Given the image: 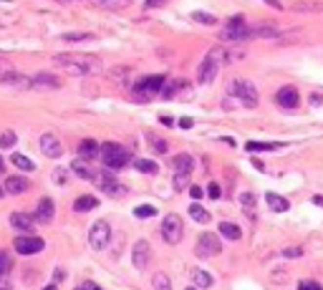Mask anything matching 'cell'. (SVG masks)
Wrapping results in <instances>:
<instances>
[{
    "label": "cell",
    "instance_id": "obj_1",
    "mask_svg": "<svg viewBox=\"0 0 323 290\" xmlns=\"http://www.w3.org/2000/svg\"><path fill=\"white\" fill-rule=\"evenodd\" d=\"M53 66L71 76H96L104 71V63L96 56H86V53H61L53 58Z\"/></svg>",
    "mask_w": 323,
    "mask_h": 290
},
{
    "label": "cell",
    "instance_id": "obj_2",
    "mask_svg": "<svg viewBox=\"0 0 323 290\" xmlns=\"http://www.w3.org/2000/svg\"><path fill=\"white\" fill-rule=\"evenodd\" d=\"M227 96L235 101L238 106H245V109H255L258 106V89L250 83V81H245V78H235L230 86H227Z\"/></svg>",
    "mask_w": 323,
    "mask_h": 290
},
{
    "label": "cell",
    "instance_id": "obj_3",
    "mask_svg": "<svg viewBox=\"0 0 323 290\" xmlns=\"http://www.w3.org/2000/svg\"><path fill=\"white\" fill-rule=\"evenodd\" d=\"M99 159H101V162H104L109 169H124V167L131 162V154L121 147V144L106 141V144H101V149H99Z\"/></svg>",
    "mask_w": 323,
    "mask_h": 290
},
{
    "label": "cell",
    "instance_id": "obj_4",
    "mask_svg": "<svg viewBox=\"0 0 323 290\" xmlns=\"http://www.w3.org/2000/svg\"><path fill=\"white\" fill-rule=\"evenodd\" d=\"M220 40L222 43H242V40H250V28L245 25L242 16H232L225 28L220 31Z\"/></svg>",
    "mask_w": 323,
    "mask_h": 290
},
{
    "label": "cell",
    "instance_id": "obj_5",
    "mask_svg": "<svg viewBox=\"0 0 323 290\" xmlns=\"http://www.w3.org/2000/svg\"><path fill=\"white\" fill-rule=\"evenodd\" d=\"M164 81H167V76H162V74H152V76L141 78V81L134 86V98H137V101H149V98L159 96Z\"/></svg>",
    "mask_w": 323,
    "mask_h": 290
},
{
    "label": "cell",
    "instance_id": "obj_6",
    "mask_svg": "<svg viewBox=\"0 0 323 290\" xmlns=\"http://www.w3.org/2000/svg\"><path fill=\"white\" fill-rule=\"evenodd\" d=\"M91 182H96L99 190L104 192V194H109V197H124L129 192L126 187L121 182H116V177H114V174H109V172H96Z\"/></svg>",
    "mask_w": 323,
    "mask_h": 290
},
{
    "label": "cell",
    "instance_id": "obj_7",
    "mask_svg": "<svg viewBox=\"0 0 323 290\" xmlns=\"http://www.w3.org/2000/svg\"><path fill=\"white\" fill-rule=\"evenodd\" d=\"M109 242H111V225L106 220L94 222L91 230H89V245L94 250H106Z\"/></svg>",
    "mask_w": 323,
    "mask_h": 290
},
{
    "label": "cell",
    "instance_id": "obj_8",
    "mask_svg": "<svg viewBox=\"0 0 323 290\" xmlns=\"http://www.w3.org/2000/svg\"><path fill=\"white\" fill-rule=\"evenodd\" d=\"M184 235V225L180 214H167L164 222H162V237H164L169 245H177Z\"/></svg>",
    "mask_w": 323,
    "mask_h": 290
},
{
    "label": "cell",
    "instance_id": "obj_9",
    "mask_svg": "<svg viewBox=\"0 0 323 290\" xmlns=\"http://www.w3.org/2000/svg\"><path fill=\"white\" fill-rule=\"evenodd\" d=\"M220 250H222V242H220L212 232H204V235L197 240V245H195V252H197V257H202V260H210L212 255H217Z\"/></svg>",
    "mask_w": 323,
    "mask_h": 290
},
{
    "label": "cell",
    "instance_id": "obj_10",
    "mask_svg": "<svg viewBox=\"0 0 323 290\" xmlns=\"http://www.w3.org/2000/svg\"><path fill=\"white\" fill-rule=\"evenodd\" d=\"M61 86H63V81L53 74H46V71H40V74L28 78V89H38V91H51V89H61Z\"/></svg>",
    "mask_w": 323,
    "mask_h": 290
},
{
    "label": "cell",
    "instance_id": "obj_11",
    "mask_svg": "<svg viewBox=\"0 0 323 290\" xmlns=\"http://www.w3.org/2000/svg\"><path fill=\"white\" fill-rule=\"evenodd\" d=\"M13 248H16L18 255H25V257H28V255L40 252L43 248H46V242H43L40 237H36V235H25V237H16Z\"/></svg>",
    "mask_w": 323,
    "mask_h": 290
},
{
    "label": "cell",
    "instance_id": "obj_12",
    "mask_svg": "<svg viewBox=\"0 0 323 290\" xmlns=\"http://www.w3.org/2000/svg\"><path fill=\"white\" fill-rule=\"evenodd\" d=\"M149 260H152V248H149V242H146V240L134 242V248H131V263H134V268H137V270H144L146 265H149Z\"/></svg>",
    "mask_w": 323,
    "mask_h": 290
},
{
    "label": "cell",
    "instance_id": "obj_13",
    "mask_svg": "<svg viewBox=\"0 0 323 290\" xmlns=\"http://www.w3.org/2000/svg\"><path fill=\"white\" fill-rule=\"evenodd\" d=\"M40 152L46 154L48 159H58V156L63 154V144H61V139H58L56 134L48 132V134L40 136Z\"/></svg>",
    "mask_w": 323,
    "mask_h": 290
},
{
    "label": "cell",
    "instance_id": "obj_14",
    "mask_svg": "<svg viewBox=\"0 0 323 290\" xmlns=\"http://www.w3.org/2000/svg\"><path fill=\"white\" fill-rule=\"evenodd\" d=\"M275 104L283 106V109H296L301 104V94L298 89H293V86H283L281 91L275 94Z\"/></svg>",
    "mask_w": 323,
    "mask_h": 290
},
{
    "label": "cell",
    "instance_id": "obj_15",
    "mask_svg": "<svg viewBox=\"0 0 323 290\" xmlns=\"http://www.w3.org/2000/svg\"><path fill=\"white\" fill-rule=\"evenodd\" d=\"M217 71H220V66H217V63H212L210 58H204V61L197 66V83H202V86L212 83V81H215V76H217Z\"/></svg>",
    "mask_w": 323,
    "mask_h": 290
},
{
    "label": "cell",
    "instance_id": "obj_16",
    "mask_svg": "<svg viewBox=\"0 0 323 290\" xmlns=\"http://www.w3.org/2000/svg\"><path fill=\"white\" fill-rule=\"evenodd\" d=\"M53 214H56V207H53V202L48 199V197H43L40 202H38V207H36V222H40V225H48L51 220H53Z\"/></svg>",
    "mask_w": 323,
    "mask_h": 290
},
{
    "label": "cell",
    "instance_id": "obj_17",
    "mask_svg": "<svg viewBox=\"0 0 323 290\" xmlns=\"http://www.w3.org/2000/svg\"><path fill=\"white\" fill-rule=\"evenodd\" d=\"M99 149H101V144H96L94 139H83V141L79 144V159L94 162V159H99Z\"/></svg>",
    "mask_w": 323,
    "mask_h": 290
},
{
    "label": "cell",
    "instance_id": "obj_18",
    "mask_svg": "<svg viewBox=\"0 0 323 290\" xmlns=\"http://www.w3.org/2000/svg\"><path fill=\"white\" fill-rule=\"evenodd\" d=\"M28 187H31V182H28V177H8L5 179V187L3 190L8 194H23Z\"/></svg>",
    "mask_w": 323,
    "mask_h": 290
},
{
    "label": "cell",
    "instance_id": "obj_19",
    "mask_svg": "<svg viewBox=\"0 0 323 290\" xmlns=\"http://www.w3.org/2000/svg\"><path fill=\"white\" fill-rule=\"evenodd\" d=\"M71 172H73V174H79L81 179H89V182L94 179V174H96V172L91 169V164L86 162V159H76V162H71Z\"/></svg>",
    "mask_w": 323,
    "mask_h": 290
},
{
    "label": "cell",
    "instance_id": "obj_20",
    "mask_svg": "<svg viewBox=\"0 0 323 290\" xmlns=\"http://www.w3.org/2000/svg\"><path fill=\"white\" fill-rule=\"evenodd\" d=\"M192 283H195V288L207 290V288H212V275L204 272L202 268H192Z\"/></svg>",
    "mask_w": 323,
    "mask_h": 290
},
{
    "label": "cell",
    "instance_id": "obj_21",
    "mask_svg": "<svg viewBox=\"0 0 323 290\" xmlns=\"http://www.w3.org/2000/svg\"><path fill=\"white\" fill-rule=\"evenodd\" d=\"M33 217L31 214H23V212H16V214H10V225L13 227H18V230H28V232H31L33 230Z\"/></svg>",
    "mask_w": 323,
    "mask_h": 290
},
{
    "label": "cell",
    "instance_id": "obj_22",
    "mask_svg": "<svg viewBox=\"0 0 323 290\" xmlns=\"http://www.w3.org/2000/svg\"><path fill=\"white\" fill-rule=\"evenodd\" d=\"M265 202H268V207H270L273 212H285V210L290 207V202L283 199L281 194H275V192H268V194H265Z\"/></svg>",
    "mask_w": 323,
    "mask_h": 290
},
{
    "label": "cell",
    "instance_id": "obj_23",
    "mask_svg": "<svg viewBox=\"0 0 323 290\" xmlns=\"http://www.w3.org/2000/svg\"><path fill=\"white\" fill-rule=\"evenodd\" d=\"M172 164H174V169H177V172H192V167H195V159L192 156H189V154H177V156H174L172 159Z\"/></svg>",
    "mask_w": 323,
    "mask_h": 290
},
{
    "label": "cell",
    "instance_id": "obj_24",
    "mask_svg": "<svg viewBox=\"0 0 323 290\" xmlns=\"http://www.w3.org/2000/svg\"><path fill=\"white\" fill-rule=\"evenodd\" d=\"M290 8L296 13H323V3H311V0H298Z\"/></svg>",
    "mask_w": 323,
    "mask_h": 290
},
{
    "label": "cell",
    "instance_id": "obj_25",
    "mask_svg": "<svg viewBox=\"0 0 323 290\" xmlns=\"http://www.w3.org/2000/svg\"><path fill=\"white\" fill-rule=\"evenodd\" d=\"M96 205H99V199H96V197L83 194V197H79L76 202H73V210H76V212H89V210H94Z\"/></svg>",
    "mask_w": 323,
    "mask_h": 290
},
{
    "label": "cell",
    "instance_id": "obj_26",
    "mask_svg": "<svg viewBox=\"0 0 323 290\" xmlns=\"http://www.w3.org/2000/svg\"><path fill=\"white\" fill-rule=\"evenodd\" d=\"M240 207L247 212V217H250V220H255V194H253V192H242V194H240Z\"/></svg>",
    "mask_w": 323,
    "mask_h": 290
},
{
    "label": "cell",
    "instance_id": "obj_27",
    "mask_svg": "<svg viewBox=\"0 0 323 290\" xmlns=\"http://www.w3.org/2000/svg\"><path fill=\"white\" fill-rule=\"evenodd\" d=\"M220 235L235 242V240H240V227L232 225V222H220Z\"/></svg>",
    "mask_w": 323,
    "mask_h": 290
},
{
    "label": "cell",
    "instance_id": "obj_28",
    "mask_svg": "<svg viewBox=\"0 0 323 290\" xmlns=\"http://www.w3.org/2000/svg\"><path fill=\"white\" fill-rule=\"evenodd\" d=\"M278 31L273 25H258V28H250V38H275Z\"/></svg>",
    "mask_w": 323,
    "mask_h": 290
},
{
    "label": "cell",
    "instance_id": "obj_29",
    "mask_svg": "<svg viewBox=\"0 0 323 290\" xmlns=\"http://www.w3.org/2000/svg\"><path fill=\"white\" fill-rule=\"evenodd\" d=\"M189 217H192L195 222H210V212L204 207H200L197 202H195V205H189Z\"/></svg>",
    "mask_w": 323,
    "mask_h": 290
},
{
    "label": "cell",
    "instance_id": "obj_30",
    "mask_svg": "<svg viewBox=\"0 0 323 290\" xmlns=\"http://www.w3.org/2000/svg\"><path fill=\"white\" fill-rule=\"evenodd\" d=\"M134 167H137V172H141V174H157V172H159V167L152 162V159H134Z\"/></svg>",
    "mask_w": 323,
    "mask_h": 290
},
{
    "label": "cell",
    "instance_id": "obj_31",
    "mask_svg": "<svg viewBox=\"0 0 323 290\" xmlns=\"http://www.w3.org/2000/svg\"><path fill=\"white\" fill-rule=\"evenodd\" d=\"M10 159H13V164H16L18 169H23V172H33V169H36V164H33V162H31V159H28L25 154H18V152H16V154H13Z\"/></svg>",
    "mask_w": 323,
    "mask_h": 290
},
{
    "label": "cell",
    "instance_id": "obj_32",
    "mask_svg": "<svg viewBox=\"0 0 323 290\" xmlns=\"http://www.w3.org/2000/svg\"><path fill=\"white\" fill-rule=\"evenodd\" d=\"M152 285H154V290H172V283L164 272H157L152 278Z\"/></svg>",
    "mask_w": 323,
    "mask_h": 290
},
{
    "label": "cell",
    "instance_id": "obj_33",
    "mask_svg": "<svg viewBox=\"0 0 323 290\" xmlns=\"http://www.w3.org/2000/svg\"><path fill=\"white\" fill-rule=\"evenodd\" d=\"M187 187H189V174L187 172H177L174 174V190L182 192V190H187Z\"/></svg>",
    "mask_w": 323,
    "mask_h": 290
},
{
    "label": "cell",
    "instance_id": "obj_34",
    "mask_svg": "<svg viewBox=\"0 0 323 290\" xmlns=\"http://www.w3.org/2000/svg\"><path fill=\"white\" fill-rule=\"evenodd\" d=\"M192 20H195V23H204V25H215V23H217L215 16H210V13H202V10H195V13H192Z\"/></svg>",
    "mask_w": 323,
    "mask_h": 290
},
{
    "label": "cell",
    "instance_id": "obj_35",
    "mask_svg": "<svg viewBox=\"0 0 323 290\" xmlns=\"http://www.w3.org/2000/svg\"><path fill=\"white\" fill-rule=\"evenodd\" d=\"M146 139H149L152 149H154L157 154H164V152H167V141H164V139H159V136H154V134H149Z\"/></svg>",
    "mask_w": 323,
    "mask_h": 290
},
{
    "label": "cell",
    "instance_id": "obj_36",
    "mask_svg": "<svg viewBox=\"0 0 323 290\" xmlns=\"http://www.w3.org/2000/svg\"><path fill=\"white\" fill-rule=\"evenodd\" d=\"M154 214H157V210L152 205H139L134 210V217H139V220H146V217H154Z\"/></svg>",
    "mask_w": 323,
    "mask_h": 290
},
{
    "label": "cell",
    "instance_id": "obj_37",
    "mask_svg": "<svg viewBox=\"0 0 323 290\" xmlns=\"http://www.w3.org/2000/svg\"><path fill=\"white\" fill-rule=\"evenodd\" d=\"M273 149H278V144H260V141L247 144V152H273Z\"/></svg>",
    "mask_w": 323,
    "mask_h": 290
},
{
    "label": "cell",
    "instance_id": "obj_38",
    "mask_svg": "<svg viewBox=\"0 0 323 290\" xmlns=\"http://www.w3.org/2000/svg\"><path fill=\"white\" fill-rule=\"evenodd\" d=\"M63 40H68V43H79V40H91L94 36L91 33H66V36H61Z\"/></svg>",
    "mask_w": 323,
    "mask_h": 290
},
{
    "label": "cell",
    "instance_id": "obj_39",
    "mask_svg": "<svg viewBox=\"0 0 323 290\" xmlns=\"http://www.w3.org/2000/svg\"><path fill=\"white\" fill-rule=\"evenodd\" d=\"M13 144H16V134H13V132H3V134H0V147H3V149L13 147Z\"/></svg>",
    "mask_w": 323,
    "mask_h": 290
},
{
    "label": "cell",
    "instance_id": "obj_40",
    "mask_svg": "<svg viewBox=\"0 0 323 290\" xmlns=\"http://www.w3.org/2000/svg\"><path fill=\"white\" fill-rule=\"evenodd\" d=\"M10 270V255L8 252H0V278Z\"/></svg>",
    "mask_w": 323,
    "mask_h": 290
},
{
    "label": "cell",
    "instance_id": "obj_41",
    "mask_svg": "<svg viewBox=\"0 0 323 290\" xmlns=\"http://www.w3.org/2000/svg\"><path fill=\"white\" fill-rule=\"evenodd\" d=\"M283 257H288V260L303 257V248H285V250H283Z\"/></svg>",
    "mask_w": 323,
    "mask_h": 290
},
{
    "label": "cell",
    "instance_id": "obj_42",
    "mask_svg": "<svg viewBox=\"0 0 323 290\" xmlns=\"http://www.w3.org/2000/svg\"><path fill=\"white\" fill-rule=\"evenodd\" d=\"M207 194H210V199H220V184L217 182H210L207 184Z\"/></svg>",
    "mask_w": 323,
    "mask_h": 290
},
{
    "label": "cell",
    "instance_id": "obj_43",
    "mask_svg": "<svg viewBox=\"0 0 323 290\" xmlns=\"http://www.w3.org/2000/svg\"><path fill=\"white\" fill-rule=\"evenodd\" d=\"M66 174H68V169H56V172H53L56 184H66Z\"/></svg>",
    "mask_w": 323,
    "mask_h": 290
},
{
    "label": "cell",
    "instance_id": "obj_44",
    "mask_svg": "<svg viewBox=\"0 0 323 290\" xmlns=\"http://www.w3.org/2000/svg\"><path fill=\"white\" fill-rule=\"evenodd\" d=\"M298 290H323L318 283H313V280H305V283H301L298 285Z\"/></svg>",
    "mask_w": 323,
    "mask_h": 290
},
{
    "label": "cell",
    "instance_id": "obj_45",
    "mask_svg": "<svg viewBox=\"0 0 323 290\" xmlns=\"http://www.w3.org/2000/svg\"><path fill=\"white\" fill-rule=\"evenodd\" d=\"M8 71H13V68H10V63H8V61H3V58H0V81H3V76L8 74Z\"/></svg>",
    "mask_w": 323,
    "mask_h": 290
},
{
    "label": "cell",
    "instance_id": "obj_46",
    "mask_svg": "<svg viewBox=\"0 0 323 290\" xmlns=\"http://www.w3.org/2000/svg\"><path fill=\"white\" fill-rule=\"evenodd\" d=\"M189 194H192L195 199H202V197H204V192H202V187H197V184H195V187H189Z\"/></svg>",
    "mask_w": 323,
    "mask_h": 290
},
{
    "label": "cell",
    "instance_id": "obj_47",
    "mask_svg": "<svg viewBox=\"0 0 323 290\" xmlns=\"http://www.w3.org/2000/svg\"><path fill=\"white\" fill-rule=\"evenodd\" d=\"M265 3H268L270 8H275V10H283V3H281V0H265Z\"/></svg>",
    "mask_w": 323,
    "mask_h": 290
},
{
    "label": "cell",
    "instance_id": "obj_48",
    "mask_svg": "<svg viewBox=\"0 0 323 290\" xmlns=\"http://www.w3.org/2000/svg\"><path fill=\"white\" fill-rule=\"evenodd\" d=\"M167 0H146V8H157V5H164Z\"/></svg>",
    "mask_w": 323,
    "mask_h": 290
},
{
    "label": "cell",
    "instance_id": "obj_49",
    "mask_svg": "<svg viewBox=\"0 0 323 290\" xmlns=\"http://www.w3.org/2000/svg\"><path fill=\"white\" fill-rule=\"evenodd\" d=\"M253 167H255V169H260V172H265V164H262L260 159H255V156H253Z\"/></svg>",
    "mask_w": 323,
    "mask_h": 290
},
{
    "label": "cell",
    "instance_id": "obj_50",
    "mask_svg": "<svg viewBox=\"0 0 323 290\" xmlns=\"http://www.w3.org/2000/svg\"><path fill=\"white\" fill-rule=\"evenodd\" d=\"M321 101H323V96H321V94H311V104H316V106H318Z\"/></svg>",
    "mask_w": 323,
    "mask_h": 290
},
{
    "label": "cell",
    "instance_id": "obj_51",
    "mask_svg": "<svg viewBox=\"0 0 323 290\" xmlns=\"http://www.w3.org/2000/svg\"><path fill=\"white\" fill-rule=\"evenodd\" d=\"M180 126H182V129H192V119H182Z\"/></svg>",
    "mask_w": 323,
    "mask_h": 290
},
{
    "label": "cell",
    "instance_id": "obj_52",
    "mask_svg": "<svg viewBox=\"0 0 323 290\" xmlns=\"http://www.w3.org/2000/svg\"><path fill=\"white\" fill-rule=\"evenodd\" d=\"M114 0H96V5H104V8H111Z\"/></svg>",
    "mask_w": 323,
    "mask_h": 290
},
{
    "label": "cell",
    "instance_id": "obj_53",
    "mask_svg": "<svg viewBox=\"0 0 323 290\" xmlns=\"http://www.w3.org/2000/svg\"><path fill=\"white\" fill-rule=\"evenodd\" d=\"M86 290H101L99 285H94V283H86Z\"/></svg>",
    "mask_w": 323,
    "mask_h": 290
},
{
    "label": "cell",
    "instance_id": "obj_54",
    "mask_svg": "<svg viewBox=\"0 0 323 290\" xmlns=\"http://www.w3.org/2000/svg\"><path fill=\"white\" fill-rule=\"evenodd\" d=\"M5 172V164H3V156H0V174H3Z\"/></svg>",
    "mask_w": 323,
    "mask_h": 290
},
{
    "label": "cell",
    "instance_id": "obj_55",
    "mask_svg": "<svg viewBox=\"0 0 323 290\" xmlns=\"http://www.w3.org/2000/svg\"><path fill=\"white\" fill-rule=\"evenodd\" d=\"M313 202L316 205H323V197H313Z\"/></svg>",
    "mask_w": 323,
    "mask_h": 290
},
{
    "label": "cell",
    "instance_id": "obj_56",
    "mask_svg": "<svg viewBox=\"0 0 323 290\" xmlns=\"http://www.w3.org/2000/svg\"><path fill=\"white\" fill-rule=\"evenodd\" d=\"M43 290H56V285H46V288H43Z\"/></svg>",
    "mask_w": 323,
    "mask_h": 290
},
{
    "label": "cell",
    "instance_id": "obj_57",
    "mask_svg": "<svg viewBox=\"0 0 323 290\" xmlns=\"http://www.w3.org/2000/svg\"><path fill=\"white\" fill-rule=\"evenodd\" d=\"M3 194H5V190H3V187H0V197H3Z\"/></svg>",
    "mask_w": 323,
    "mask_h": 290
},
{
    "label": "cell",
    "instance_id": "obj_58",
    "mask_svg": "<svg viewBox=\"0 0 323 290\" xmlns=\"http://www.w3.org/2000/svg\"><path fill=\"white\" fill-rule=\"evenodd\" d=\"M76 290H86V285H81V288H76Z\"/></svg>",
    "mask_w": 323,
    "mask_h": 290
},
{
    "label": "cell",
    "instance_id": "obj_59",
    "mask_svg": "<svg viewBox=\"0 0 323 290\" xmlns=\"http://www.w3.org/2000/svg\"><path fill=\"white\" fill-rule=\"evenodd\" d=\"M187 290H197V288H187Z\"/></svg>",
    "mask_w": 323,
    "mask_h": 290
},
{
    "label": "cell",
    "instance_id": "obj_60",
    "mask_svg": "<svg viewBox=\"0 0 323 290\" xmlns=\"http://www.w3.org/2000/svg\"><path fill=\"white\" fill-rule=\"evenodd\" d=\"M3 3H8V0H3Z\"/></svg>",
    "mask_w": 323,
    "mask_h": 290
}]
</instances>
